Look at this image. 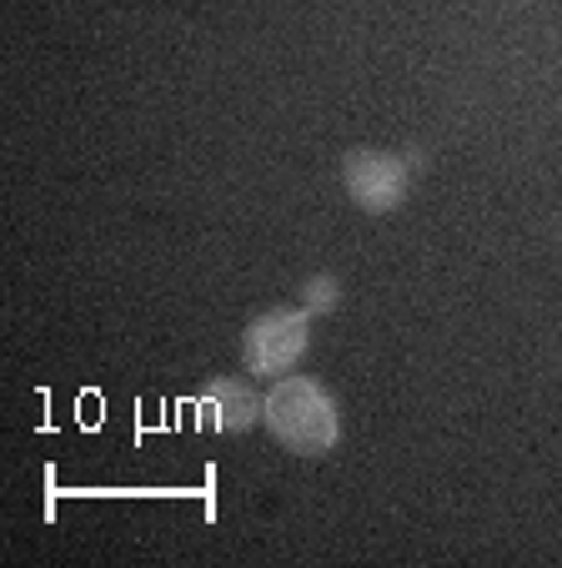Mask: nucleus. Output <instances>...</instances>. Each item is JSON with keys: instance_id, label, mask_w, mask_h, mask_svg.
Here are the masks:
<instances>
[{"instance_id": "3", "label": "nucleus", "mask_w": 562, "mask_h": 568, "mask_svg": "<svg viewBox=\"0 0 562 568\" xmlns=\"http://www.w3.org/2000/svg\"><path fill=\"white\" fill-rule=\"evenodd\" d=\"M311 343V312L307 307H272L246 327L242 363L256 377H287V367L302 363Z\"/></svg>"}, {"instance_id": "1", "label": "nucleus", "mask_w": 562, "mask_h": 568, "mask_svg": "<svg viewBox=\"0 0 562 568\" xmlns=\"http://www.w3.org/2000/svg\"><path fill=\"white\" fill-rule=\"evenodd\" d=\"M262 418H266V428H272V438L287 453H297V458H321V453H331L341 438L337 397H331L317 377H302V373L276 377L272 393L262 397Z\"/></svg>"}, {"instance_id": "4", "label": "nucleus", "mask_w": 562, "mask_h": 568, "mask_svg": "<svg viewBox=\"0 0 562 568\" xmlns=\"http://www.w3.org/2000/svg\"><path fill=\"white\" fill-rule=\"evenodd\" d=\"M202 408L216 433H246L262 418V397H256L242 377H212L202 393Z\"/></svg>"}, {"instance_id": "5", "label": "nucleus", "mask_w": 562, "mask_h": 568, "mask_svg": "<svg viewBox=\"0 0 562 568\" xmlns=\"http://www.w3.org/2000/svg\"><path fill=\"white\" fill-rule=\"evenodd\" d=\"M302 307H307L311 317L337 307V277H307V287H302Z\"/></svg>"}, {"instance_id": "2", "label": "nucleus", "mask_w": 562, "mask_h": 568, "mask_svg": "<svg viewBox=\"0 0 562 568\" xmlns=\"http://www.w3.org/2000/svg\"><path fill=\"white\" fill-rule=\"evenodd\" d=\"M412 172H417V151L397 156V151H377V146H357L341 161V182H347V196L361 206V212L382 216L392 206H402V196L412 192Z\"/></svg>"}]
</instances>
